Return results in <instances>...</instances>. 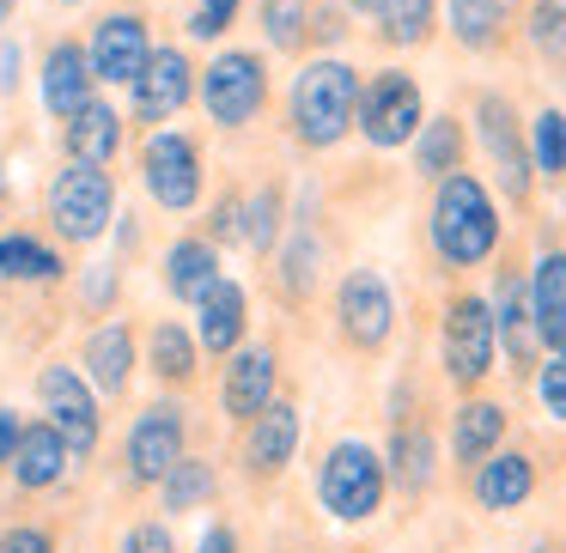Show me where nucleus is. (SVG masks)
<instances>
[{
  "instance_id": "f257e3e1",
  "label": "nucleus",
  "mask_w": 566,
  "mask_h": 553,
  "mask_svg": "<svg viewBox=\"0 0 566 553\" xmlns=\"http://www.w3.org/2000/svg\"><path fill=\"white\" fill-rule=\"evenodd\" d=\"M432 256L444 262V274L488 268L500 256V201L475 171H451L432 183V213H427Z\"/></svg>"
},
{
  "instance_id": "f03ea898",
  "label": "nucleus",
  "mask_w": 566,
  "mask_h": 553,
  "mask_svg": "<svg viewBox=\"0 0 566 553\" xmlns=\"http://www.w3.org/2000/svg\"><path fill=\"white\" fill-rule=\"evenodd\" d=\"M359 67L342 55H311L286 86V140L298 152H335L354 135V110H359Z\"/></svg>"
},
{
  "instance_id": "7ed1b4c3",
  "label": "nucleus",
  "mask_w": 566,
  "mask_h": 553,
  "mask_svg": "<svg viewBox=\"0 0 566 553\" xmlns=\"http://www.w3.org/2000/svg\"><path fill=\"white\" fill-rule=\"evenodd\" d=\"M111 225H116L111 164L67 159L62 171L50 177V189H43V232H50L62 249H92V244L111 237Z\"/></svg>"
},
{
  "instance_id": "20e7f679",
  "label": "nucleus",
  "mask_w": 566,
  "mask_h": 553,
  "mask_svg": "<svg viewBox=\"0 0 566 553\" xmlns=\"http://www.w3.org/2000/svg\"><path fill=\"white\" fill-rule=\"evenodd\" d=\"M135 171H140V189H147V201L159 213H171V220H189V213H201V201H208V140L196 135V128H153V135H140V152H135Z\"/></svg>"
},
{
  "instance_id": "39448f33",
  "label": "nucleus",
  "mask_w": 566,
  "mask_h": 553,
  "mask_svg": "<svg viewBox=\"0 0 566 553\" xmlns=\"http://www.w3.org/2000/svg\"><path fill=\"white\" fill-rule=\"evenodd\" d=\"M274 98V74L262 50H213V62L201 67L196 104L208 110V123L220 135H244Z\"/></svg>"
},
{
  "instance_id": "423d86ee",
  "label": "nucleus",
  "mask_w": 566,
  "mask_h": 553,
  "mask_svg": "<svg viewBox=\"0 0 566 553\" xmlns=\"http://www.w3.org/2000/svg\"><path fill=\"white\" fill-rule=\"evenodd\" d=\"M184 450H189V402L184 395H159V402H147L135 419H128L123 450H116V462H123V487L128 492H153L165 475H171V462Z\"/></svg>"
},
{
  "instance_id": "0eeeda50",
  "label": "nucleus",
  "mask_w": 566,
  "mask_h": 553,
  "mask_svg": "<svg viewBox=\"0 0 566 553\" xmlns=\"http://www.w3.org/2000/svg\"><path fill=\"white\" fill-rule=\"evenodd\" d=\"M38 414L67 438L74 462H92L104 444V395L74 359H43L38 365Z\"/></svg>"
},
{
  "instance_id": "6e6552de",
  "label": "nucleus",
  "mask_w": 566,
  "mask_h": 553,
  "mask_svg": "<svg viewBox=\"0 0 566 553\" xmlns=\"http://www.w3.org/2000/svg\"><path fill=\"white\" fill-rule=\"evenodd\" d=\"M439 359L457 395H475L493 377L500 359V334H493V305L481 293H451L439 317Z\"/></svg>"
},
{
  "instance_id": "1a4fd4ad",
  "label": "nucleus",
  "mask_w": 566,
  "mask_h": 553,
  "mask_svg": "<svg viewBox=\"0 0 566 553\" xmlns=\"http://www.w3.org/2000/svg\"><path fill=\"white\" fill-rule=\"evenodd\" d=\"M384 492H390V475H384V456L366 438H342L323 450L317 499L335 523H371L384 511Z\"/></svg>"
},
{
  "instance_id": "9d476101",
  "label": "nucleus",
  "mask_w": 566,
  "mask_h": 553,
  "mask_svg": "<svg viewBox=\"0 0 566 553\" xmlns=\"http://www.w3.org/2000/svg\"><path fill=\"white\" fill-rule=\"evenodd\" d=\"M335 341H342V353L354 359H378L384 347L396 341V293L390 280H384L378 268H347L342 286H335Z\"/></svg>"
},
{
  "instance_id": "9b49d317",
  "label": "nucleus",
  "mask_w": 566,
  "mask_h": 553,
  "mask_svg": "<svg viewBox=\"0 0 566 553\" xmlns=\"http://www.w3.org/2000/svg\"><path fill=\"white\" fill-rule=\"evenodd\" d=\"M427 123V98L420 79L408 67H378L371 79H359V110H354V135L378 152H396L415 140V128Z\"/></svg>"
},
{
  "instance_id": "f8f14e48",
  "label": "nucleus",
  "mask_w": 566,
  "mask_h": 553,
  "mask_svg": "<svg viewBox=\"0 0 566 553\" xmlns=\"http://www.w3.org/2000/svg\"><path fill=\"white\" fill-rule=\"evenodd\" d=\"M196 86H201L196 55H189L184 43H153L147 67L128 79V123H135L140 135H153V128L177 123V116L196 104Z\"/></svg>"
},
{
  "instance_id": "ddd939ff",
  "label": "nucleus",
  "mask_w": 566,
  "mask_h": 553,
  "mask_svg": "<svg viewBox=\"0 0 566 553\" xmlns=\"http://www.w3.org/2000/svg\"><path fill=\"white\" fill-rule=\"evenodd\" d=\"M475 140H481V152H488L493 177H500V195L512 201V208L530 213V201H536L530 128L517 123V110H512V98H505V92H481V98H475Z\"/></svg>"
},
{
  "instance_id": "4468645a",
  "label": "nucleus",
  "mask_w": 566,
  "mask_h": 553,
  "mask_svg": "<svg viewBox=\"0 0 566 553\" xmlns=\"http://www.w3.org/2000/svg\"><path fill=\"white\" fill-rule=\"evenodd\" d=\"M493 334H500V359L517 383L536 377L542 365V329H536V310H530V274L517 262H500V286H493Z\"/></svg>"
},
{
  "instance_id": "2eb2a0df",
  "label": "nucleus",
  "mask_w": 566,
  "mask_h": 553,
  "mask_svg": "<svg viewBox=\"0 0 566 553\" xmlns=\"http://www.w3.org/2000/svg\"><path fill=\"white\" fill-rule=\"evenodd\" d=\"M298 438H305L298 402H281V395H274L250 426H238V475H244L250 487L281 480L286 468H293V456H298Z\"/></svg>"
},
{
  "instance_id": "dca6fc26",
  "label": "nucleus",
  "mask_w": 566,
  "mask_h": 553,
  "mask_svg": "<svg viewBox=\"0 0 566 553\" xmlns=\"http://www.w3.org/2000/svg\"><path fill=\"white\" fill-rule=\"evenodd\" d=\"M86 55H92L98 86H128L153 55V13L147 7H111V13H98L86 31Z\"/></svg>"
},
{
  "instance_id": "f3484780",
  "label": "nucleus",
  "mask_w": 566,
  "mask_h": 553,
  "mask_svg": "<svg viewBox=\"0 0 566 553\" xmlns=\"http://www.w3.org/2000/svg\"><path fill=\"white\" fill-rule=\"evenodd\" d=\"M274 383H281V353L269 341H244L220 365V414L232 419V432L250 426L274 402Z\"/></svg>"
},
{
  "instance_id": "a211bd4d",
  "label": "nucleus",
  "mask_w": 566,
  "mask_h": 553,
  "mask_svg": "<svg viewBox=\"0 0 566 553\" xmlns=\"http://www.w3.org/2000/svg\"><path fill=\"white\" fill-rule=\"evenodd\" d=\"M135 322L128 317H104V322H86V334H80V359L74 365L92 377V390L104 395V402H123L128 390H135Z\"/></svg>"
},
{
  "instance_id": "6ab92c4d",
  "label": "nucleus",
  "mask_w": 566,
  "mask_h": 553,
  "mask_svg": "<svg viewBox=\"0 0 566 553\" xmlns=\"http://www.w3.org/2000/svg\"><path fill=\"white\" fill-rule=\"evenodd\" d=\"M67 475H74V450H67V438L50 426V419H25L19 450H13V462H7L13 492L19 499H50V492L67 487Z\"/></svg>"
},
{
  "instance_id": "aec40b11",
  "label": "nucleus",
  "mask_w": 566,
  "mask_h": 553,
  "mask_svg": "<svg viewBox=\"0 0 566 553\" xmlns=\"http://www.w3.org/2000/svg\"><path fill=\"white\" fill-rule=\"evenodd\" d=\"M38 98L55 123L80 110V104L98 98V74H92V55L86 38H50L43 43V62H38Z\"/></svg>"
},
{
  "instance_id": "412c9836",
  "label": "nucleus",
  "mask_w": 566,
  "mask_h": 553,
  "mask_svg": "<svg viewBox=\"0 0 566 553\" xmlns=\"http://www.w3.org/2000/svg\"><path fill=\"white\" fill-rule=\"evenodd\" d=\"M189 310H196L189 329H196V341L208 359H232L238 347L250 341V286L232 280V274H220Z\"/></svg>"
},
{
  "instance_id": "4be33fe9",
  "label": "nucleus",
  "mask_w": 566,
  "mask_h": 553,
  "mask_svg": "<svg viewBox=\"0 0 566 553\" xmlns=\"http://www.w3.org/2000/svg\"><path fill=\"white\" fill-rule=\"evenodd\" d=\"M74 249H62L50 232H0V286L19 293H55L74 280Z\"/></svg>"
},
{
  "instance_id": "5701e85b",
  "label": "nucleus",
  "mask_w": 566,
  "mask_h": 553,
  "mask_svg": "<svg viewBox=\"0 0 566 553\" xmlns=\"http://www.w3.org/2000/svg\"><path fill=\"white\" fill-rule=\"evenodd\" d=\"M201 341H196V329L189 322H177V317H153L147 322V371H153V383H159L165 395H196V383H201Z\"/></svg>"
},
{
  "instance_id": "b1692460",
  "label": "nucleus",
  "mask_w": 566,
  "mask_h": 553,
  "mask_svg": "<svg viewBox=\"0 0 566 553\" xmlns=\"http://www.w3.org/2000/svg\"><path fill=\"white\" fill-rule=\"evenodd\" d=\"M384 475L402 499H420V492L439 480V438H432V419L420 414H396L390 426V450H384Z\"/></svg>"
},
{
  "instance_id": "393cba45",
  "label": "nucleus",
  "mask_w": 566,
  "mask_h": 553,
  "mask_svg": "<svg viewBox=\"0 0 566 553\" xmlns=\"http://www.w3.org/2000/svg\"><path fill=\"white\" fill-rule=\"evenodd\" d=\"M505 426H512V414H505L493 395H481V390L463 395L457 414H451V462L463 468V475H475V468L505 444Z\"/></svg>"
},
{
  "instance_id": "a878e982",
  "label": "nucleus",
  "mask_w": 566,
  "mask_h": 553,
  "mask_svg": "<svg viewBox=\"0 0 566 553\" xmlns=\"http://www.w3.org/2000/svg\"><path fill=\"white\" fill-rule=\"evenodd\" d=\"M220 274H226L220 268V244H213L208 232L171 237V244H165V256H159V280H165V293H171L177 305H196V298L208 293Z\"/></svg>"
},
{
  "instance_id": "bb28decb",
  "label": "nucleus",
  "mask_w": 566,
  "mask_h": 553,
  "mask_svg": "<svg viewBox=\"0 0 566 553\" xmlns=\"http://www.w3.org/2000/svg\"><path fill=\"white\" fill-rule=\"evenodd\" d=\"M469 499L481 511H517L536 499V456L530 450H493L488 462L469 475Z\"/></svg>"
},
{
  "instance_id": "cd10ccee",
  "label": "nucleus",
  "mask_w": 566,
  "mask_h": 553,
  "mask_svg": "<svg viewBox=\"0 0 566 553\" xmlns=\"http://www.w3.org/2000/svg\"><path fill=\"white\" fill-rule=\"evenodd\" d=\"M269 274H274V298L281 305H305L311 293H317V280H323V244H317V232L311 225H293V232H281V244H274V256H269Z\"/></svg>"
},
{
  "instance_id": "c85d7f7f",
  "label": "nucleus",
  "mask_w": 566,
  "mask_h": 553,
  "mask_svg": "<svg viewBox=\"0 0 566 553\" xmlns=\"http://www.w3.org/2000/svg\"><path fill=\"white\" fill-rule=\"evenodd\" d=\"M123 110H116L111 98H92V104H80L74 116L62 123V152L67 159H86V164H111L116 152H123Z\"/></svg>"
},
{
  "instance_id": "c756f323",
  "label": "nucleus",
  "mask_w": 566,
  "mask_h": 553,
  "mask_svg": "<svg viewBox=\"0 0 566 553\" xmlns=\"http://www.w3.org/2000/svg\"><path fill=\"white\" fill-rule=\"evenodd\" d=\"M530 310L548 353H566V249H548L530 268Z\"/></svg>"
},
{
  "instance_id": "7c9ffc66",
  "label": "nucleus",
  "mask_w": 566,
  "mask_h": 553,
  "mask_svg": "<svg viewBox=\"0 0 566 553\" xmlns=\"http://www.w3.org/2000/svg\"><path fill=\"white\" fill-rule=\"evenodd\" d=\"M371 38L384 50H427L439 38V0H378L371 7Z\"/></svg>"
},
{
  "instance_id": "2f4dec72",
  "label": "nucleus",
  "mask_w": 566,
  "mask_h": 553,
  "mask_svg": "<svg viewBox=\"0 0 566 553\" xmlns=\"http://www.w3.org/2000/svg\"><path fill=\"white\" fill-rule=\"evenodd\" d=\"M153 492H159V511H165V517L208 511V504L220 499V468H213L208 456H189V450H184V456L171 462V475H165Z\"/></svg>"
},
{
  "instance_id": "473e14b6",
  "label": "nucleus",
  "mask_w": 566,
  "mask_h": 553,
  "mask_svg": "<svg viewBox=\"0 0 566 553\" xmlns=\"http://www.w3.org/2000/svg\"><path fill=\"white\" fill-rule=\"evenodd\" d=\"M408 147H415V171L427 177V183L463 171V159H469V135H463V123H457L451 110L427 116V123L415 128V140H408Z\"/></svg>"
},
{
  "instance_id": "72a5a7b5",
  "label": "nucleus",
  "mask_w": 566,
  "mask_h": 553,
  "mask_svg": "<svg viewBox=\"0 0 566 553\" xmlns=\"http://www.w3.org/2000/svg\"><path fill=\"white\" fill-rule=\"evenodd\" d=\"M444 25L463 43L469 55H493L505 43V25H512V7L505 0H444Z\"/></svg>"
},
{
  "instance_id": "f704fd0d",
  "label": "nucleus",
  "mask_w": 566,
  "mask_h": 553,
  "mask_svg": "<svg viewBox=\"0 0 566 553\" xmlns=\"http://www.w3.org/2000/svg\"><path fill=\"white\" fill-rule=\"evenodd\" d=\"M281 232H286V189L269 177V183L244 189V249L256 262H269L274 244H281Z\"/></svg>"
},
{
  "instance_id": "c9c22d12",
  "label": "nucleus",
  "mask_w": 566,
  "mask_h": 553,
  "mask_svg": "<svg viewBox=\"0 0 566 553\" xmlns=\"http://www.w3.org/2000/svg\"><path fill=\"white\" fill-rule=\"evenodd\" d=\"M311 7H317V0H256L262 43H269L274 55H305L311 50Z\"/></svg>"
},
{
  "instance_id": "e433bc0d",
  "label": "nucleus",
  "mask_w": 566,
  "mask_h": 553,
  "mask_svg": "<svg viewBox=\"0 0 566 553\" xmlns=\"http://www.w3.org/2000/svg\"><path fill=\"white\" fill-rule=\"evenodd\" d=\"M74 305L80 317H116V305H123V262H92V268L74 274Z\"/></svg>"
},
{
  "instance_id": "4c0bfd02",
  "label": "nucleus",
  "mask_w": 566,
  "mask_h": 553,
  "mask_svg": "<svg viewBox=\"0 0 566 553\" xmlns=\"http://www.w3.org/2000/svg\"><path fill=\"white\" fill-rule=\"evenodd\" d=\"M524 128H530V164H536V177L560 183L566 177V116L536 110V123H524Z\"/></svg>"
},
{
  "instance_id": "58836bf2",
  "label": "nucleus",
  "mask_w": 566,
  "mask_h": 553,
  "mask_svg": "<svg viewBox=\"0 0 566 553\" xmlns=\"http://www.w3.org/2000/svg\"><path fill=\"white\" fill-rule=\"evenodd\" d=\"M524 38H530V50H536V55H560L566 50V7H560V0H530Z\"/></svg>"
},
{
  "instance_id": "ea45409f",
  "label": "nucleus",
  "mask_w": 566,
  "mask_h": 553,
  "mask_svg": "<svg viewBox=\"0 0 566 553\" xmlns=\"http://www.w3.org/2000/svg\"><path fill=\"white\" fill-rule=\"evenodd\" d=\"M238 13H244V0H196V7H189V19H184L189 43H220L226 31L238 25Z\"/></svg>"
},
{
  "instance_id": "a19ab883",
  "label": "nucleus",
  "mask_w": 566,
  "mask_h": 553,
  "mask_svg": "<svg viewBox=\"0 0 566 553\" xmlns=\"http://www.w3.org/2000/svg\"><path fill=\"white\" fill-rule=\"evenodd\" d=\"M201 232L213 237V244H244V183L220 189V201L208 208V220H201Z\"/></svg>"
},
{
  "instance_id": "79ce46f5",
  "label": "nucleus",
  "mask_w": 566,
  "mask_h": 553,
  "mask_svg": "<svg viewBox=\"0 0 566 553\" xmlns=\"http://www.w3.org/2000/svg\"><path fill=\"white\" fill-rule=\"evenodd\" d=\"M0 553H62V529L43 517H19L0 529Z\"/></svg>"
},
{
  "instance_id": "37998d69",
  "label": "nucleus",
  "mask_w": 566,
  "mask_h": 553,
  "mask_svg": "<svg viewBox=\"0 0 566 553\" xmlns=\"http://www.w3.org/2000/svg\"><path fill=\"white\" fill-rule=\"evenodd\" d=\"M116 553H177V535L165 517H135V523L116 535Z\"/></svg>"
},
{
  "instance_id": "c03bdc74",
  "label": "nucleus",
  "mask_w": 566,
  "mask_h": 553,
  "mask_svg": "<svg viewBox=\"0 0 566 553\" xmlns=\"http://www.w3.org/2000/svg\"><path fill=\"white\" fill-rule=\"evenodd\" d=\"M536 395H542V407H548L554 419H566V353H554V359H542L536 365Z\"/></svg>"
},
{
  "instance_id": "a18cd8bd",
  "label": "nucleus",
  "mask_w": 566,
  "mask_h": 553,
  "mask_svg": "<svg viewBox=\"0 0 566 553\" xmlns=\"http://www.w3.org/2000/svg\"><path fill=\"white\" fill-rule=\"evenodd\" d=\"M196 553H244V541H238V529L226 523V517H213L208 529H201V541H196Z\"/></svg>"
},
{
  "instance_id": "49530a36",
  "label": "nucleus",
  "mask_w": 566,
  "mask_h": 553,
  "mask_svg": "<svg viewBox=\"0 0 566 553\" xmlns=\"http://www.w3.org/2000/svg\"><path fill=\"white\" fill-rule=\"evenodd\" d=\"M19 432H25V414L19 407H0V475H7V462L19 450Z\"/></svg>"
},
{
  "instance_id": "de8ad7c7",
  "label": "nucleus",
  "mask_w": 566,
  "mask_h": 553,
  "mask_svg": "<svg viewBox=\"0 0 566 553\" xmlns=\"http://www.w3.org/2000/svg\"><path fill=\"white\" fill-rule=\"evenodd\" d=\"M19 92V43L0 38V98H13Z\"/></svg>"
},
{
  "instance_id": "09e8293b",
  "label": "nucleus",
  "mask_w": 566,
  "mask_h": 553,
  "mask_svg": "<svg viewBox=\"0 0 566 553\" xmlns=\"http://www.w3.org/2000/svg\"><path fill=\"white\" fill-rule=\"evenodd\" d=\"M7 213H13V171L0 164V220H7Z\"/></svg>"
},
{
  "instance_id": "8fccbe9b",
  "label": "nucleus",
  "mask_w": 566,
  "mask_h": 553,
  "mask_svg": "<svg viewBox=\"0 0 566 553\" xmlns=\"http://www.w3.org/2000/svg\"><path fill=\"white\" fill-rule=\"evenodd\" d=\"M347 13H359V19H371V7H378V0H342Z\"/></svg>"
},
{
  "instance_id": "3c124183",
  "label": "nucleus",
  "mask_w": 566,
  "mask_h": 553,
  "mask_svg": "<svg viewBox=\"0 0 566 553\" xmlns=\"http://www.w3.org/2000/svg\"><path fill=\"white\" fill-rule=\"evenodd\" d=\"M50 7H62V13H80V7H92V0H50Z\"/></svg>"
},
{
  "instance_id": "603ef678",
  "label": "nucleus",
  "mask_w": 566,
  "mask_h": 553,
  "mask_svg": "<svg viewBox=\"0 0 566 553\" xmlns=\"http://www.w3.org/2000/svg\"><path fill=\"white\" fill-rule=\"evenodd\" d=\"M7 13H13V0H0V19H7Z\"/></svg>"
}]
</instances>
